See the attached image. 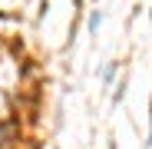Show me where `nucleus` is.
<instances>
[{
  "mask_svg": "<svg viewBox=\"0 0 152 149\" xmlns=\"http://www.w3.org/2000/svg\"><path fill=\"white\" fill-rule=\"evenodd\" d=\"M99 23H103V13L96 10V13L89 17V33H96V30H99Z\"/></svg>",
  "mask_w": 152,
  "mask_h": 149,
  "instance_id": "nucleus-1",
  "label": "nucleus"
},
{
  "mask_svg": "<svg viewBox=\"0 0 152 149\" xmlns=\"http://www.w3.org/2000/svg\"><path fill=\"white\" fill-rule=\"evenodd\" d=\"M109 149H116V146H109Z\"/></svg>",
  "mask_w": 152,
  "mask_h": 149,
  "instance_id": "nucleus-3",
  "label": "nucleus"
},
{
  "mask_svg": "<svg viewBox=\"0 0 152 149\" xmlns=\"http://www.w3.org/2000/svg\"><path fill=\"white\" fill-rule=\"evenodd\" d=\"M149 146H152V99H149Z\"/></svg>",
  "mask_w": 152,
  "mask_h": 149,
  "instance_id": "nucleus-2",
  "label": "nucleus"
}]
</instances>
